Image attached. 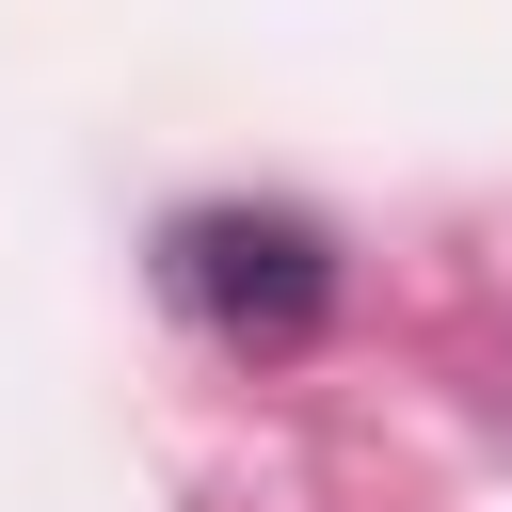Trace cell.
Returning <instances> with one entry per match:
<instances>
[{"instance_id": "obj_1", "label": "cell", "mask_w": 512, "mask_h": 512, "mask_svg": "<svg viewBox=\"0 0 512 512\" xmlns=\"http://www.w3.org/2000/svg\"><path fill=\"white\" fill-rule=\"evenodd\" d=\"M160 288H176L208 336L288 352V336L336 320V240H320L304 208H192V224L160 240Z\"/></svg>"}]
</instances>
